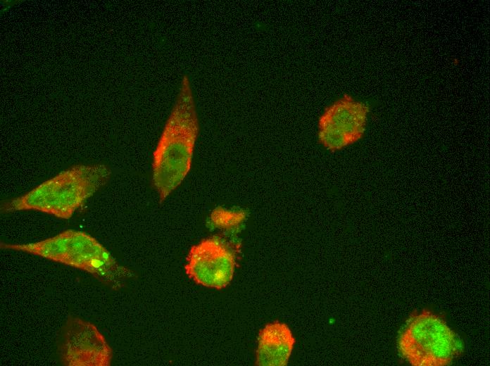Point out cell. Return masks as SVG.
Here are the masks:
<instances>
[{
  "mask_svg": "<svg viewBox=\"0 0 490 366\" xmlns=\"http://www.w3.org/2000/svg\"><path fill=\"white\" fill-rule=\"evenodd\" d=\"M105 165H80L59 172L27 194L4 203V213L32 210L62 219L76 210L110 179Z\"/></svg>",
  "mask_w": 490,
  "mask_h": 366,
  "instance_id": "cell-2",
  "label": "cell"
},
{
  "mask_svg": "<svg viewBox=\"0 0 490 366\" xmlns=\"http://www.w3.org/2000/svg\"><path fill=\"white\" fill-rule=\"evenodd\" d=\"M403 355L415 365H445L462 350L446 323L428 312L412 317L399 340Z\"/></svg>",
  "mask_w": 490,
  "mask_h": 366,
  "instance_id": "cell-4",
  "label": "cell"
},
{
  "mask_svg": "<svg viewBox=\"0 0 490 366\" xmlns=\"http://www.w3.org/2000/svg\"><path fill=\"white\" fill-rule=\"evenodd\" d=\"M59 350L62 362L68 366H108L113 356L98 329L79 317L68 320Z\"/></svg>",
  "mask_w": 490,
  "mask_h": 366,
  "instance_id": "cell-7",
  "label": "cell"
},
{
  "mask_svg": "<svg viewBox=\"0 0 490 366\" xmlns=\"http://www.w3.org/2000/svg\"><path fill=\"white\" fill-rule=\"evenodd\" d=\"M246 217L245 210L218 206L212 210L209 224L213 229L232 234L239 231Z\"/></svg>",
  "mask_w": 490,
  "mask_h": 366,
  "instance_id": "cell-9",
  "label": "cell"
},
{
  "mask_svg": "<svg viewBox=\"0 0 490 366\" xmlns=\"http://www.w3.org/2000/svg\"><path fill=\"white\" fill-rule=\"evenodd\" d=\"M236 258V252L230 244L213 236L191 247L184 270L196 284L221 289L233 278Z\"/></svg>",
  "mask_w": 490,
  "mask_h": 366,
  "instance_id": "cell-6",
  "label": "cell"
},
{
  "mask_svg": "<svg viewBox=\"0 0 490 366\" xmlns=\"http://www.w3.org/2000/svg\"><path fill=\"white\" fill-rule=\"evenodd\" d=\"M295 339L285 323L275 321L259 331L256 365L285 366L291 354Z\"/></svg>",
  "mask_w": 490,
  "mask_h": 366,
  "instance_id": "cell-8",
  "label": "cell"
},
{
  "mask_svg": "<svg viewBox=\"0 0 490 366\" xmlns=\"http://www.w3.org/2000/svg\"><path fill=\"white\" fill-rule=\"evenodd\" d=\"M0 246L4 249L27 252L82 270L112 289L122 287L133 274L95 238L81 231L68 229L34 243L1 242Z\"/></svg>",
  "mask_w": 490,
  "mask_h": 366,
  "instance_id": "cell-3",
  "label": "cell"
},
{
  "mask_svg": "<svg viewBox=\"0 0 490 366\" xmlns=\"http://www.w3.org/2000/svg\"><path fill=\"white\" fill-rule=\"evenodd\" d=\"M369 111L365 103L344 95L327 106L320 116L319 142L330 151L357 142L365 133Z\"/></svg>",
  "mask_w": 490,
  "mask_h": 366,
  "instance_id": "cell-5",
  "label": "cell"
},
{
  "mask_svg": "<svg viewBox=\"0 0 490 366\" xmlns=\"http://www.w3.org/2000/svg\"><path fill=\"white\" fill-rule=\"evenodd\" d=\"M199 120L189 77L184 75L153 152V183L162 203L184 179L191 165Z\"/></svg>",
  "mask_w": 490,
  "mask_h": 366,
  "instance_id": "cell-1",
  "label": "cell"
}]
</instances>
